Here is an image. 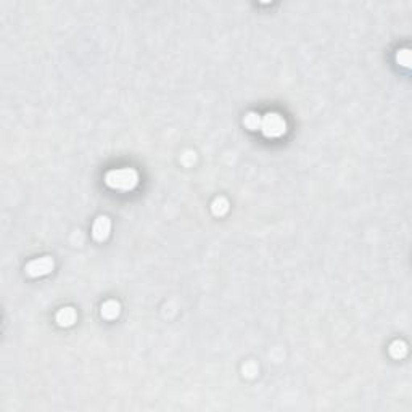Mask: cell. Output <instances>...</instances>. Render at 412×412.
I'll list each match as a JSON object with an SVG mask.
<instances>
[{"label":"cell","instance_id":"8","mask_svg":"<svg viewBox=\"0 0 412 412\" xmlns=\"http://www.w3.org/2000/svg\"><path fill=\"white\" fill-rule=\"evenodd\" d=\"M211 211H213V214H216V216H224V214L229 211V201H227V198H224V197H217V198L213 201V205H211Z\"/></svg>","mask_w":412,"mask_h":412},{"label":"cell","instance_id":"1","mask_svg":"<svg viewBox=\"0 0 412 412\" xmlns=\"http://www.w3.org/2000/svg\"><path fill=\"white\" fill-rule=\"evenodd\" d=\"M105 184L109 189L115 190H132L139 184V174L132 168H121V169H111L106 172Z\"/></svg>","mask_w":412,"mask_h":412},{"label":"cell","instance_id":"2","mask_svg":"<svg viewBox=\"0 0 412 412\" xmlns=\"http://www.w3.org/2000/svg\"><path fill=\"white\" fill-rule=\"evenodd\" d=\"M264 135L269 139H276V137H282L287 132V123L283 120V116L279 113H266L261 116V129Z\"/></svg>","mask_w":412,"mask_h":412},{"label":"cell","instance_id":"3","mask_svg":"<svg viewBox=\"0 0 412 412\" xmlns=\"http://www.w3.org/2000/svg\"><path fill=\"white\" fill-rule=\"evenodd\" d=\"M55 268V263L50 256H42V258H38V259H32L26 264V274L31 277H42V276H47L50 274Z\"/></svg>","mask_w":412,"mask_h":412},{"label":"cell","instance_id":"5","mask_svg":"<svg viewBox=\"0 0 412 412\" xmlns=\"http://www.w3.org/2000/svg\"><path fill=\"white\" fill-rule=\"evenodd\" d=\"M76 311L74 308H63L57 313V324L60 327H71L72 324L76 322Z\"/></svg>","mask_w":412,"mask_h":412},{"label":"cell","instance_id":"9","mask_svg":"<svg viewBox=\"0 0 412 412\" xmlns=\"http://www.w3.org/2000/svg\"><path fill=\"white\" fill-rule=\"evenodd\" d=\"M243 123H245V126L248 127L250 131H259L261 129V116L258 113H254V111L246 115Z\"/></svg>","mask_w":412,"mask_h":412},{"label":"cell","instance_id":"10","mask_svg":"<svg viewBox=\"0 0 412 412\" xmlns=\"http://www.w3.org/2000/svg\"><path fill=\"white\" fill-rule=\"evenodd\" d=\"M396 61L402 68H409L410 66V50L409 49H402V50H398L396 53Z\"/></svg>","mask_w":412,"mask_h":412},{"label":"cell","instance_id":"4","mask_svg":"<svg viewBox=\"0 0 412 412\" xmlns=\"http://www.w3.org/2000/svg\"><path fill=\"white\" fill-rule=\"evenodd\" d=\"M109 229H111V222H109V219L106 216H98L95 219V222L92 226V235L94 239L98 240V242H103L108 239L109 235Z\"/></svg>","mask_w":412,"mask_h":412},{"label":"cell","instance_id":"6","mask_svg":"<svg viewBox=\"0 0 412 412\" xmlns=\"http://www.w3.org/2000/svg\"><path fill=\"white\" fill-rule=\"evenodd\" d=\"M120 313H121V305L115 299H108L102 305V316L105 319H109V320L116 319L120 316Z\"/></svg>","mask_w":412,"mask_h":412},{"label":"cell","instance_id":"7","mask_svg":"<svg viewBox=\"0 0 412 412\" xmlns=\"http://www.w3.org/2000/svg\"><path fill=\"white\" fill-rule=\"evenodd\" d=\"M390 354L393 356L395 359H401V358H404V356L407 354V345L404 342H393L390 345Z\"/></svg>","mask_w":412,"mask_h":412}]
</instances>
